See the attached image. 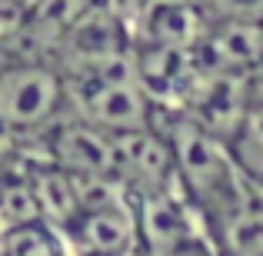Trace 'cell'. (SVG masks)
<instances>
[{"mask_svg":"<svg viewBox=\"0 0 263 256\" xmlns=\"http://www.w3.org/2000/svg\"><path fill=\"white\" fill-rule=\"evenodd\" d=\"M67 77L47 60L7 53L0 60V127L20 133H44L53 120L70 113Z\"/></svg>","mask_w":263,"mask_h":256,"instance_id":"6da1fadb","label":"cell"},{"mask_svg":"<svg viewBox=\"0 0 263 256\" xmlns=\"http://www.w3.org/2000/svg\"><path fill=\"white\" fill-rule=\"evenodd\" d=\"M206 24L257 27L263 30V0H200Z\"/></svg>","mask_w":263,"mask_h":256,"instance_id":"277c9868","label":"cell"},{"mask_svg":"<svg viewBox=\"0 0 263 256\" xmlns=\"http://www.w3.org/2000/svg\"><path fill=\"white\" fill-rule=\"evenodd\" d=\"M217 256H263V193L250 183L240 210L206 237Z\"/></svg>","mask_w":263,"mask_h":256,"instance_id":"3957f363","label":"cell"},{"mask_svg":"<svg viewBox=\"0 0 263 256\" xmlns=\"http://www.w3.org/2000/svg\"><path fill=\"white\" fill-rule=\"evenodd\" d=\"M223 147L240 176L263 193V100L243 103L233 127L223 133Z\"/></svg>","mask_w":263,"mask_h":256,"instance_id":"7a4b0ae2","label":"cell"},{"mask_svg":"<svg viewBox=\"0 0 263 256\" xmlns=\"http://www.w3.org/2000/svg\"><path fill=\"white\" fill-rule=\"evenodd\" d=\"M4 57H7V53H4V50H0V60H4Z\"/></svg>","mask_w":263,"mask_h":256,"instance_id":"8992f818","label":"cell"},{"mask_svg":"<svg viewBox=\"0 0 263 256\" xmlns=\"http://www.w3.org/2000/svg\"><path fill=\"white\" fill-rule=\"evenodd\" d=\"M157 256H217V253H213L210 240H206L203 233L193 230V233H183V237H177L174 243L163 246Z\"/></svg>","mask_w":263,"mask_h":256,"instance_id":"5b68a950","label":"cell"}]
</instances>
